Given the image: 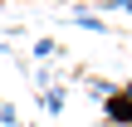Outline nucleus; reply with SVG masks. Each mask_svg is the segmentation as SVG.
I'll use <instances>...</instances> for the list:
<instances>
[{
  "mask_svg": "<svg viewBox=\"0 0 132 127\" xmlns=\"http://www.w3.org/2000/svg\"><path fill=\"white\" fill-rule=\"evenodd\" d=\"M103 127H132V103L122 98V93L103 98Z\"/></svg>",
  "mask_w": 132,
  "mask_h": 127,
  "instance_id": "nucleus-1",
  "label": "nucleus"
},
{
  "mask_svg": "<svg viewBox=\"0 0 132 127\" xmlns=\"http://www.w3.org/2000/svg\"><path fill=\"white\" fill-rule=\"evenodd\" d=\"M69 20H73L78 29H88V34H108V20H103L98 10H83V5H73V10H69Z\"/></svg>",
  "mask_w": 132,
  "mask_h": 127,
  "instance_id": "nucleus-2",
  "label": "nucleus"
},
{
  "mask_svg": "<svg viewBox=\"0 0 132 127\" xmlns=\"http://www.w3.org/2000/svg\"><path fill=\"white\" fill-rule=\"evenodd\" d=\"M64 103H69V98H64V88H54V83H49V88H39V108H44L49 117H59V113H64Z\"/></svg>",
  "mask_w": 132,
  "mask_h": 127,
  "instance_id": "nucleus-3",
  "label": "nucleus"
},
{
  "mask_svg": "<svg viewBox=\"0 0 132 127\" xmlns=\"http://www.w3.org/2000/svg\"><path fill=\"white\" fill-rule=\"evenodd\" d=\"M83 88H88V93H93V98H98V103H103V98H113V93H118V83H108V78H88V83H83Z\"/></svg>",
  "mask_w": 132,
  "mask_h": 127,
  "instance_id": "nucleus-4",
  "label": "nucleus"
},
{
  "mask_svg": "<svg viewBox=\"0 0 132 127\" xmlns=\"http://www.w3.org/2000/svg\"><path fill=\"white\" fill-rule=\"evenodd\" d=\"M103 15H132V0H98Z\"/></svg>",
  "mask_w": 132,
  "mask_h": 127,
  "instance_id": "nucleus-5",
  "label": "nucleus"
},
{
  "mask_svg": "<svg viewBox=\"0 0 132 127\" xmlns=\"http://www.w3.org/2000/svg\"><path fill=\"white\" fill-rule=\"evenodd\" d=\"M54 54H59L54 39H34V59H54Z\"/></svg>",
  "mask_w": 132,
  "mask_h": 127,
  "instance_id": "nucleus-6",
  "label": "nucleus"
},
{
  "mask_svg": "<svg viewBox=\"0 0 132 127\" xmlns=\"http://www.w3.org/2000/svg\"><path fill=\"white\" fill-rule=\"evenodd\" d=\"M0 127H20V113H15L5 98H0Z\"/></svg>",
  "mask_w": 132,
  "mask_h": 127,
  "instance_id": "nucleus-7",
  "label": "nucleus"
},
{
  "mask_svg": "<svg viewBox=\"0 0 132 127\" xmlns=\"http://www.w3.org/2000/svg\"><path fill=\"white\" fill-rule=\"evenodd\" d=\"M118 93H122V98H127V103H132V78H127V83H122V88H118Z\"/></svg>",
  "mask_w": 132,
  "mask_h": 127,
  "instance_id": "nucleus-8",
  "label": "nucleus"
}]
</instances>
